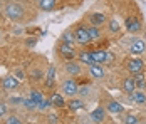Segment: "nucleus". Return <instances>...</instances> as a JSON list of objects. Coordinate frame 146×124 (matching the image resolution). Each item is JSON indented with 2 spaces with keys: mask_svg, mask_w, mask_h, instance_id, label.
<instances>
[{
  "mask_svg": "<svg viewBox=\"0 0 146 124\" xmlns=\"http://www.w3.org/2000/svg\"><path fill=\"white\" fill-rule=\"evenodd\" d=\"M3 15L10 20H20L24 19V9L19 5V3H7L5 9H3Z\"/></svg>",
  "mask_w": 146,
  "mask_h": 124,
  "instance_id": "f257e3e1",
  "label": "nucleus"
},
{
  "mask_svg": "<svg viewBox=\"0 0 146 124\" xmlns=\"http://www.w3.org/2000/svg\"><path fill=\"white\" fill-rule=\"evenodd\" d=\"M126 69L131 76H136V74H145V62L138 57H131L128 59L126 62Z\"/></svg>",
  "mask_w": 146,
  "mask_h": 124,
  "instance_id": "f03ea898",
  "label": "nucleus"
},
{
  "mask_svg": "<svg viewBox=\"0 0 146 124\" xmlns=\"http://www.w3.org/2000/svg\"><path fill=\"white\" fill-rule=\"evenodd\" d=\"M74 35H76V42L79 45H89L92 42L91 37H89V34H88L86 25H77V27L74 29Z\"/></svg>",
  "mask_w": 146,
  "mask_h": 124,
  "instance_id": "7ed1b4c3",
  "label": "nucleus"
},
{
  "mask_svg": "<svg viewBox=\"0 0 146 124\" xmlns=\"http://www.w3.org/2000/svg\"><path fill=\"white\" fill-rule=\"evenodd\" d=\"M57 54L60 59H66L67 62L69 60H74L76 57H77V52L74 50V47H71V45H67V44H59L57 45Z\"/></svg>",
  "mask_w": 146,
  "mask_h": 124,
  "instance_id": "20e7f679",
  "label": "nucleus"
},
{
  "mask_svg": "<svg viewBox=\"0 0 146 124\" xmlns=\"http://www.w3.org/2000/svg\"><path fill=\"white\" fill-rule=\"evenodd\" d=\"M60 91L64 96H76L79 92V86L74 79H66L64 82L60 84Z\"/></svg>",
  "mask_w": 146,
  "mask_h": 124,
  "instance_id": "39448f33",
  "label": "nucleus"
},
{
  "mask_svg": "<svg viewBox=\"0 0 146 124\" xmlns=\"http://www.w3.org/2000/svg\"><path fill=\"white\" fill-rule=\"evenodd\" d=\"M92 55H94V62L96 64H101V66L111 62L113 57H114L109 50H104V49H101V50H92Z\"/></svg>",
  "mask_w": 146,
  "mask_h": 124,
  "instance_id": "423d86ee",
  "label": "nucleus"
},
{
  "mask_svg": "<svg viewBox=\"0 0 146 124\" xmlns=\"http://www.w3.org/2000/svg\"><path fill=\"white\" fill-rule=\"evenodd\" d=\"M2 87H3L5 91H17V89L20 87V81L15 77L14 74L5 76V77L2 79Z\"/></svg>",
  "mask_w": 146,
  "mask_h": 124,
  "instance_id": "0eeeda50",
  "label": "nucleus"
},
{
  "mask_svg": "<svg viewBox=\"0 0 146 124\" xmlns=\"http://www.w3.org/2000/svg\"><path fill=\"white\" fill-rule=\"evenodd\" d=\"M64 72H66V74H69L71 77L81 76V72H82L81 62H76V60H69V62H64Z\"/></svg>",
  "mask_w": 146,
  "mask_h": 124,
  "instance_id": "6e6552de",
  "label": "nucleus"
},
{
  "mask_svg": "<svg viewBox=\"0 0 146 124\" xmlns=\"http://www.w3.org/2000/svg\"><path fill=\"white\" fill-rule=\"evenodd\" d=\"M124 25H126V30L129 34H136V32L141 30V20L138 17H128L126 22H124Z\"/></svg>",
  "mask_w": 146,
  "mask_h": 124,
  "instance_id": "1a4fd4ad",
  "label": "nucleus"
},
{
  "mask_svg": "<svg viewBox=\"0 0 146 124\" xmlns=\"http://www.w3.org/2000/svg\"><path fill=\"white\" fill-rule=\"evenodd\" d=\"M146 50V42L143 39H133L131 45H129V52L131 54H143Z\"/></svg>",
  "mask_w": 146,
  "mask_h": 124,
  "instance_id": "9d476101",
  "label": "nucleus"
},
{
  "mask_svg": "<svg viewBox=\"0 0 146 124\" xmlns=\"http://www.w3.org/2000/svg\"><path fill=\"white\" fill-rule=\"evenodd\" d=\"M79 62L81 64H86V66H92V64H96L94 62V55H92V50H81L79 54Z\"/></svg>",
  "mask_w": 146,
  "mask_h": 124,
  "instance_id": "9b49d317",
  "label": "nucleus"
},
{
  "mask_svg": "<svg viewBox=\"0 0 146 124\" xmlns=\"http://www.w3.org/2000/svg\"><path fill=\"white\" fill-rule=\"evenodd\" d=\"M104 74H106V70H104V67H102L101 64H92V66H89V76H91V77L101 79V77H104Z\"/></svg>",
  "mask_w": 146,
  "mask_h": 124,
  "instance_id": "f8f14e48",
  "label": "nucleus"
},
{
  "mask_svg": "<svg viewBox=\"0 0 146 124\" xmlns=\"http://www.w3.org/2000/svg\"><path fill=\"white\" fill-rule=\"evenodd\" d=\"M121 87H123V91H124L126 94L133 96V92L136 91V84H134V79H133V76L126 77V79L123 81V84H121Z\"/></svg>",
  "mask_w": 146,
  "mask_h": 124,
  "instance_id": "ddd939ff",
  "label": "nucleus"
},
{
  "mask_svg": "<svg viewBox=\"0 0 146 124\" xmlns=\"http://www.w3.org/2000/svg\"><path fill=\"white\" fill-rule=\"evenodd\" d=\"M89 22H91V25L99 27L102 24H106V15L101 14V12H94V14L89 15Z\"/></svg>",
  "mask_w": 146,
  "mask_h": 124,
  "instance_id": "4468645a",
  "label": "nucleus"
},
{
  "mask_svg": "<svg viewBox=\"0 0 146 124\" xmlns=\"http://www.w3.org/2000/svg\"><path fill=\"white\" fill-rule=\"evenodd\" d=\"M37 5H39L40 10H44V12H50V10L56 9L57 0H37Z\"/></svg>",
  "mask_w": 146,
  "mask_h": 124,
  "instance_id": "2eb2a0df",
  "label": "nucleus"
},
{
  "mask_svg": "<svg viewBox=\"0 0 146 124\" xmlns=\"http://www.w3.org/2000/svg\"><path fill=\"white\" fill-rule=\"evenodd\" d=\"M62 44H67V45H71L74 47L77 42H76V35H74V30H66L64 34H62V39H60Z\"/></svg>",
  "mask_w": 146,
  "mask_h": 124,
  "instance_id": "dca6fc26",
  "label": "nucleus"
},
{
  "mask_svg": "<svg viewBox=\"0 0 146 124\" xmlns=\"http://www.w3.org/2000/svg\"><path fill=\"white\" fill-rule=\"evenodd\" d=\"M91 119H92L94 123H102V121L106 119V109H102V107L94 109L91 112Z\"/></svg>",
  "mask_w": 146,
  "mask_h": 124,
  "instance_id": "f3484780",
  "label": "nucleus"
},
{
  "mask_svg": "<svg viewBox=\"0 0 146 124\" xmlns=\"http://www.w3.org/2000/svg\"><path fill=\"white\" fill-rule=\"evenodd\" d=\"M106 109L109 111V112H113V114H121L124 111V107H123V104H119V101H109L108 106H106Z\"/></svg>",
  "mask_w": 146,
  "mask_h": 124,
  "instance_id": "a211bd4d",
  "label": "nucleus"
},
{
  "mask_svg": "<svg viewBox=\"0 0 146 124\" xmlns=\"http://www.w3.org/2000/svg\"><path fill=\"white\" fill-rule=\"evenodd\" d=\"M133 79H134V84H136L138 91H145L146 89V76L145 74H136V76H133Z\"/></svg>",
  "mask_w": 146,
  "mask_h": 124,
  "instance_id": "6ab92c4d",
  "label": "nucleus"
},
{
  "mask_svg": "<svg viewBox=\"0 0 146 124\" xmlns=\"http://www.w3.org/2000/svg\"><path fill=\"white\" fill-rule=\"evenodd\" d=\"M54 81H56V67L50 66L47 69V76H45V87H52L54 86Z\"/></svg>",
  "mask_w": 146,
  "mask_h": 124,
  "instance_id": "aec40b11",
  "label": "nucleus"
},
{
  "mask_svg": "<svg viewBox=\"0 0 146 124\" xmlns=\"http://www.w3.org/2000/svg\"><path fill=\"white\" fill-rule=\"evenodd\" d=\"M131 97H133V101H134L136 104H139V106H145L146 104V92L145 91H138V89H136V91L133 92Z\"/></svg>",
  "mask_w": 146,
  "mask_h": 124,
  "instance_id": "412c9836",
  "label": "nucleus"
},
{
  "mask_svg": "<svg viewBox=\"0 0 146 124\" xmlns=\"http://www.w3.org/2000/svg\"><path fill=\"white\" fill-rule=\"evenodd\" d=\"M67 107H69V111H72V112H77V111L84 109V102L81 99H71L67 102Z\"/></svg>",
  "mask_w": 146,
  "mask_h": 124,
  "instance_id": "4be33fe9",
  "label": "nucleus"
},
{
  "mask_svg": "<svg viewBox=\"0 0 146 124\" xmlns=\"http://www.w3.org/2000/svg\"><path fill=\"white\" fill-rule=\"evenodd\" d=\"M30 99H32V101H34V102H35V104H37V107H39V106H40V104H42V102H44L45 99H44V94H42V92H40V91H37V89H32V91H30Z\"/></svg>",
  "mask_w": 146,
  "mask_h": 124,
  "instance_id": "5701e85b",
  "label": "nucleus"
},
{
  "mask_svg": "<svg viewBox=\"0 0 146 124\" xmlns=\"http://www.w3.org/2000/svg\"><path fill=\"white\" fill-rule=\"evenodd\" d=\"M86 29H88V34H89V37H91V40H98V39H101V30H99V27L86 25Z\"/></svg>",
  "mask_w": 146,
  "mask_h": 124,
  "instance_id": "b1692460",
  "label": "nucleus"
},
{
  "mask_svg": "<svg viewBox=\"0 0 146 124\" xmlns=\"http://www.w3.org/2000/svg\"><path fill=\"white\" fill-rule=\"evenodd\" d=\"M50 102L54 106H57V107H64L66 106V99L60 96V94H54V96L50 97Z\"/></svg>",
  "mask_w": 146,
  "mask_h": 124,
  "instance_id": "393cba45",
  "label": "nucleus"
},
{
  "mask_svg": "<svg viewBox=\"0 0 146 124\" xmlns=\"http://www.w3.org/2000/svg\"><path fill=\"white\" fill-rule=\"evenodd\" d=\"M109 32L111 34H119L121 32V24L117 22L116 19H111L109 20Z\"/></svg>",
  "mask_w": 146,
  "mask_h": 124,
  "instance_id": "a878e982",
  "label": "nucleus"
},
{
  "mask_svg": "<svg viewBox=\"0 0 146 124\" xmlns=\"http://www.w3.org/2000/svg\"><path fill=\"white\" fill-rule=\"evenodd\" d=\"M22 104H24V106H27L29 109H35V107H37V104H35L30 97H24V99H22Z\"/></svg>",
  "mask_w": 146,
  "mask_h": 124,
  "instance_id": "bb28decb",
  "label": "nucleus"
},
{
  "mask_svg": "<svg viewBox=\"0 0 146 124\" xmlns=\"http://www.w3.org/2000/svg\"><path fill=\"white\" fill-rule=\"evenodd\" d=\"M5 124H22V121H20L17 116H10V117H7Z\"/></svg>",
  "mask_w": 146,
  "mask_h": 124,
  "instance_id": "cd10ccee",
  "label": "nucleus"
},
{
  "mask_svg": "<svg viewBox=\"0 0 146 124\" xmlns=\"http://www.w3.org/2000/svg\"><path fill=\"white\" fill-rule=\"evenodd\" d=\"M124 123H126V124H138V119H136V117H134L133 114H129V116H126Z\"/></svg>",
  "mask_w": 146,
  "mask_h": 124,
  "instance_id": "c85d7f7f",
  "label": "nucleus"
},
{
  "mask_svg": "<svg viewBox=\"0 0 146 124\" xmlns=\"http://www.w3.org/2000/svg\"><path fill=\"white\" fill-rule=\"evenodd\" d=\"M7 114V104L3 101H0V117H3Z\"/></svg>",
  "mask_w": 146,
  "mask_h": 124,
  "instance_id": "c756f323",
  "label": "nucleus"
},
{
  "mask_svg": "<svg viewBox=\"0 0 146 124\" xmlns=\"http://www.w3.org/2000/svg\"><path fill=\"white\" fill-rule=\"evenodd\" d=\"M14 76L19 79V81H20V79H24V72H22V69H17V70L14 72Z\"/></svg>",
  "mask_w": 146,
  "mask_h": 124,
  "instance_id": "7c9ffc66",
  "label": "nucleus"
},
{
  "mask_svg": "<svg viewBox=\"0 0 146 124\" xmlns=\"http://www.w3.org/2000/svg\"><path fill=\"white\" fill-rule=\"evenodd\" d=\"M35 42H37V39H27V40H25V44H27L29 47H32V45H35Z\"/></svg>",
  "mask_w": 146,
  "mask_h": 124,
  "instance_id": "2f4dec72",
  "label": "nucleus"
},
{
  "mask_svg": "<svg viewBox=\"0 0 146 124\" xmlns=\"http://www.w3.org/2000/svg\"><path fill=\"white\" fill-rule=\"evenodd\" d=\"M49 123H57V117H56V116H50V117H49Z\"/></svg>",
  "mask_w": 146,
  "mask_h": 124,
  "instance_id": "473e14b6",
  "label": "nucleus"
},
{
  "mask_svg": "<svg viewBox=\"0 0 146 124\" xmlns=\"http://www.w3.org/2000/svg\"><path fill=\"white\" fill-rule=\"evenodd\" d=\"M2 15H3V14H2V12H0V19H2Z\"/></svg>",
  "mask_w": 146,
  "mask_h": 124,
  "instance_id": "72a5a7b5",
  "label": "nucleus"
},
{
  "mask_svg": "<svg viewBox=\"0 0 146 124\" xmlns=\"http://www.w3.org/2000/svg\"><path fill=\"white\" fill-rule=\"evenodd\" d=\"M0 3H2V0H0Z\"/></svg>",
  "mask_w": 146,
  "mask_h": 124,
  "instance_id": "f704fd0d",
  "label": "nucleus"
}]
</instances>
